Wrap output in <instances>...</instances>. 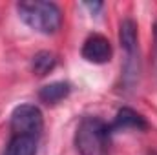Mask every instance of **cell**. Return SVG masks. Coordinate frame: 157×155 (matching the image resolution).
<instances>
[{
    "label": "cell",
    "mask_w": 157,
    "mask_h": 155,
    "mask_svg": "<svg viewBox=\"0 0 157 155\" xmlns=\"http://www.w3.org/2000/svg\"><path fill=\"white\" fill-rule=\"evenodd\" d=\"M20 20L42 35H55L62 26V11L57 4L46 0H24L17 4Z\"/></svg>",
    "instance_id": "cell-1"
},
{
    "label": "cell",
    "mask_w": 157,
    "mask_h": 155,
    "mask_svg": "<svg viewBox=\"0 0 157 155\" xmlns=\"http://www.w3.org/2000/svg\"><path fill=\"white\" fill-rule=\"evenodd\" d=\"M110 128L99 117H84L75 130V148L80 155H110Z\"/></svg>",
    "instance_id": "cell-2"
},
{
    "label": "cell",
    "mask_w": 157,
    "mask_h": 155,
    "mask_svg": "<svg viewBox=\"0 0 157 155\" xmlns=\"http://www.w3.org/2000/svg\"><path fill=\"white\" fill-rule=\"evenodd\" d=\"M119 42L124 51L122 82L126 88H133L141 75V55H139V33L137 24L132 18H124L119 26Z\"/></svg>",
    "instance_id": "cell-3"
},
{
    "label": "cell",
    "mask_w": 157,
    "mask_h": 155,
    "mask_svg": "<svg viewBox=\"0 0 157 155\" xmlns=\"http://www.w3.org/2000/svg\"><path fill=\"white\" fill-rule=\"evenodd\" d=\"M11 135H31L39 137L44 130V117L39 106L35 104H20L11 112L9 119Z\"/></svg>",
    "instance_id": "cell-4"
},
{
    "label": "cell",
    "mask_w": 157,
    "mask_h": 155,
    "mask_svg": "<svg viewBox=\"0 0 157 155\" xmlns=\"http://www.w3.org/2000/svg\"><path fill=\"white\" fill-rule=\"evenodd\" d=\"M80 55L90 64H106V62L112 60L113 51H112L110 40L106 39L104 35L93 33V35H90L88 39L84 40L82 49H80Z\"/></svg>",
    "instance_id": "cell-5"
},
{
    "label": "cell",
    "mask_w": 157,
    "mask_h": 155,
    "mask_svg": "<svg viewBox=\"0 0 157 155\" xmlns=\"http://www.w3.org/2000/svg\"><path fill=\"white\" fill-rule=\"evenodd\" d=\"M108 128H110V133L126 131V130H146L148 122L141 113L133 112L132 108H121L113 119V122L108 124Z\"/></svg>",
    "instance_id": "cell-6"
},
{
    "label": "cell",
    "mask_w": 157,
    "mask_h": 155,
    "mask_svg": "<svg viewBox=\"0 0 157 155\" xmlns=\"http://www.w3.org/2000/svg\"><path fill=\"white\" fill-rule=\"evenodd\" d=\"M39 141V137L31 135H11L4 155H37Z\"/></svg>",
    "instance_id": "cell-7"
},
{
    "label": "cell",
    "mask_w": 157,
    "mask_h": 155,
    "mask_svg": "<svg viewBox=\"0 0 157 155\" xmlns=\"http://www.w3.org/2000/svg\"><path fill=\"white\" fill-rule=\"evenodd\" d=\"M70 93H71V84L66 80H57V82H51V84H46L44 88H40L39 99L48 106H55L60 100H64Z\"/></svg>",
    "instance_id": "cell-8"
},
{
    "label": "cell",
    "mask_w": 157,
    "mask_h": 155,
    "mask_svg": "<svg viewBox=\"0 0 157 155\" xmlns=\"http://www.w3.org/2000/svg\"><path fill=\"white\" fill-rule=\"evenodd\" d=\"M57 66V55L53 51H39L31 59V70L37 77H46Z\"/></svg>",
    "instance_id": "cell-9"
},
{
    "label": "cell",
    "mask_w": 157,
    "mask_h": 155,
    "mask_svg": "<svg viewBox=\"0 0 157 155\" xmlns=\"http://www.w3.org/2000/svg\"><path fill=\"white\" fill-rule=\"evenodd\" d=\"M154 68L157 73V22L154 24Z\"/></svg>",
    "instance_id": "cell-10"
},
{
    "label": "cell",
    "mask_w": 157,
    "mask_h": 155,
    "mask_svg": "<svg viewBox=\"0 0 157 155\" xmlns=\"http://www.w3.org/2000/svg\"><path fill=\"white\" fill-rule=\"evenodd\" d=\"M84 6H86V7H88V9H90L93 15H97V13L102 9V2H93V4H91V2H86Z\"/></svg>",
    "instance_id": "cell-11"
}]
</instances>
